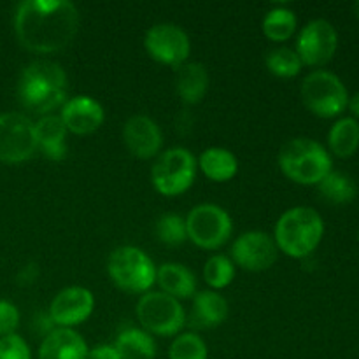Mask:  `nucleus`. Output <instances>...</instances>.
<instances>
[{"mask_svg":"<svg viewBox=\"0 0 359 359\" xmlns=\"http://www.w3.org/2000/svg\"><path fill=\"white\" fill-rule=\"evenodd\" d=\"M81 16L69 0H25L14 14V32L25 49L32 53H58L79 30Z\"/></svg>","mask_w":359,"mask_h":359,"instance_id":"f257e3e1","label":"nucleus"},{"mask_svg":"<svg viewBox=\"0 0 359 359\" xmlns=\"http://www.w3.org/2000/svg\"><path fill=\"white\" fill-rule=\"evenodd\" d=\"M18 98L37 114H49L67 102V74L51 60H37L25 67L18 81Z\"/></svg>","mask_w":359,"mask_h":359,"instance_id":"f03ea898","label":"nucleus"},{"mask_svg":"<svg viewBox=\"0 0 359 359\" xmlns=\"http://www.w3.org/2000/svg\"><path fill=\"white\" fill-rule=\"evenodd\" d=\"M325 223L312 207H293L279 217L276 224L277 249L290 258H307L321 242Z\"/></svg>","mask_w":359,"mask_h":359,"instance_id":"7ed1b4c3","label":"nucleus"},{"mask_svg":"<svg viewBox=\"0 0 359 359\" xmlns=\"http://www.w3.org/2000/svg\"><path fill=\"white\" fill-rule=\"evenodd\" d=\"M279 167L287 179L298 184H319L332 172L328 151L307 137L291 139L280 147Z\"/></svg>","mask_w":359,"mask_h":359,"instance_id":"20e7f679","label":"nucleus"},{"mask_svg":"<svg viewBox=\"0 0 359 359\" xmlns=\"http://www.w3.org/2000/svg\"><path fill=\"white\" fill-rule=\"evenodd\" d=\"M107 272L112 283L126 293H147L156 283L154 263L142 249L133 245H121L112 251Z\"/></svg>","mask_w":359,"mask_h":359,"instance_id":"39448f33","label":"nucleus"},{"mask_svg":"<svg viewBox=\"0 0 359 359\" xmlns=\"http://www.w3.org/2000/svg\"><path fill=\"white\" fill-rule=\"evenodd\" d=\"M135 314L149 335L174 337L184 328L186 312L181 302L163 291H147L137 302Z\"/></svg>","mask_w":359,"mask_h":359,"instance_id":"423d86ee","label":"nucleus"},{"mask_svg":"<svg viewBox=\"0 0 359 359\" xmlns=\"http://www.w3.org/2000/svg\"><path fill=\"white\" fill-rule=\"evenodd\" d=\"M302 100L312 114L319 118H335L346 111L349 93L339 76L328 70H316L302 81Z\"/></svg>","mask_w":359,"mask_h":359,"instance_id":"0eeeda50","label":"nucleus"},{"mask_svg":"<svg viewBox=\"0 0 359 359\" xmlns=\"http://www.w3.org/2000/svg\"><path fill=\"white\" fill-rule=\"evenodd\" d=\"M196 177V160L186 147H172L156 158L151 170L154 189L163 196L182 195Z\"/></svg>","mask_w":359,"mask_h":359,"instance_id":"6e6552de","label":"nucleus"},{"mask_svg":"<svg viewBox=\"0 0 359 359\" xmlns=\"http://www.w3.org/2000/svg\"><path fill=\"white\" fill-rule=\"evenodd\" d=\"M184 219L188 241L207 251L226 244L233 231L230 214L216 203H200L193 207Z\"/></svg>","mask_w":359,"mask_h":359,"instance_id":"1a4fd4ad","label":"nucleus"},{"mask_svg":"<svg viewBox=\"0 0 359 359\" xmlns=\"http://www.w3.org/2000/svg\"><path fill=\"white\" fill-rule=\"evenodd\" d=\"M37 153L35 123L20 112L0 114V161L16 165Z\"/></svg>","mask_w":359,"mask_h":359,"instance_id":"9d476101","label":"nucleus"},{"mask_svg":"<svg viewBox=\"0 0 359 359\" xmlns=\"http://www.w3.org/2000/svg\"><path fill=\"white\" fill-rule=\"evenodd\" d=\"M144 48L154 62L179 69L188 62L191 42L188 34L177 25L158 23L146 32Z\"/></svg>","mask_w":359,"mask_h":359,"instance_id":"9b49d317","label":"nucleus"},{"mask_svg":"<svg viewBox=\"0 0 359 359\" xmlns=\"http://www.w3.org/2000/svg\"><path fill=\"white\" fill-rule=\"evenodd\" d=\"M339 46L335 27L326 20H314L302 28L297 42V55L304 65L319 67L333 58Z\"/></svg>","mask_w":359,"mask_h":359,"instance_id":"f8f14e48","label":"nucleus"},{"mask_svg":"<svg viewBox=\"0 0 359 359\" xmlns=\"http://www.w3.org/2000/svg\"><path fill=\"white\" fill-rule=\"evenodd\" d=\"M276 241L263 231H245L235 241L231 258L241 269L249 272H263L273 266L279 255Z\"/></svg>","mask_w":359,"mask_h":359,"instance_id":"ddd939ff","label":"nucleus"},{"mask_svg":"<svg viewBox=\"0 0 359 359\" xmlns=\"http://www.w3.org/2000/svg\"><path fill=\"white\" fill-rule=\"evenodd\" d=\"M95 309V298L88 287L70 286L60 291L49 305V318L60 328L83 325Z\"/></svg>","mask_w":359,"mask_h":359,"instance_id":"4468645a","label":"nucleus"},{"mask_svg":"<svg viewBox=\"0 0 359 359\" xmlns=\"http://www.w3.org/2000/svg\"><path fill=\"white\" fill-rule=\"evenodd\" d=\"M123 140L133 156L140 160H151L160 153L163 135L154 119H151L149 116L135 114L123 126Z\"/></svg>","mask_w":359,"mask_h":359,"instance_id":"2eb2a0df","label":"nucleus"},{"mask_svg":"<svg viewBox=\"0 0 359 359\" xmlns=\"http://www.w3.org/2000/svg\"><path fill=\"white\" fill-rule=\"evenodd\" d=\"M58 116L65 125L67 132H72L76 135L95 133L105 119V112L100 102L95 100L93 97H88V95L69 98L62 105V111Z\"/></svg>","mask_w":359,"mask_h":359,"instance_id":"dca6fc26","label":"nucleus"},{"mask_svg":"<svg viewBox=\"0 0 359 359\" xmlns=\"http://www.w3.org/2000/svg\"><path fill=\"white\" fill-rule=\"evenodd\" d=\"M88 346L83 337L70 328H56L46 335L39 359H86Z\"/></svg>","mask_w":359,"mask_h":359,"instance_id":"f3484780","label":"nucleus"},{"mask_svg":"<svg viewBox=\"0 0 359 359\" xmlns=\"http://www.w3.org/2000/svg\"><path fill=\"white\" fill-rule=\"evenodd\" d=\"M228 318V302L217 291H202L193 298L189 326L198 330L216 328Z\"/></svg>","mask_w":359,"mask_h":359,"instance_id":"a211bd4d","label":"nucleus"},{"mask_svg":"<svg viewBox=\"0 0 359 359\" xmlns=\"http://www.w3.org/2000/svg\"><path fill=\"white\" fill-rule=\"evenodd\" d=\"M35 139H37V149H41L49 160L60 161L67 156V128L60 116H42L35 123Z\"/></svg>","mask_w":359,"mask_h":359,"instance_id":"6ab92c4d","label":"nucleus"},{"mask_svg":"<svg viewBox=\"0 0 359 359\" xmlns=\"http://www.w3.org/2000/svg\"><path fill=\"white\" fill-rule=\"evenodd\" d=\"M175 90L184 104L195 105L202 102L209 90V72L198 62H186L175 69Z\"/></svg>","mask_w":359,"mask_h":359,"instance_id":"aec40b11","label":"nucleus"},{"mask_svg":"<svg viewBox=\"0 0 359 359\" xmlns=\"http://www.w3.org/2000/svg\"><path fill=\"white\" fill-rule=\"evenodd\" d=\"M156 283L161 291L182 300L195 294L196 279L189 269L181 263H165L156 270Z\"/></svg>","mask_w":359,"mask_h":359,"instance_id":"412c9836","label":"nucleus"},{"mask_svg":"<svg viewBox=\"0 0 359 359\" xmlns=\"http://www.w3.org/2000/svg\"><path fill=\"white\" fill-rule=\"evenodd\" d=\"M198 167L203 175L216 182H226L233 179L238 172V160L230 149L224 147H209L198 158Z\"/></svg>","mask_w":359,"mask_h":359,"instance_id":"4be33fe9","label":"nucleus"},{"mask_svg":"<svg viewBox=\"0 0 359 359\" xmlns=\"http://www.w3.org/2000/svg\"><path fill=\"white\" fill-rule=\"evenodd\" d=\"M116 353L121 359H154L156 342L144 330L128 328L118 335L114 342Z\"/></svg>","mask_w":359,"mask_h":359,"instance_id":"5701e85b","label":"nucleus"},{"mask_svg":"<svg viewBox=\"0 0 359 359\" xmlns=\"http://www.w3.org/2000/svg\"><path fill=\"white\" fill-rule=\"evenodd\" d=\"M328 144L339 158L353 156L359 147V123L354 118H342L332 126Z\"/></svg>","mask_w":359,"mask_h":359,"instance_id":"b1692460","label":"nucleus"},{"mask_svg":"<svg viewBox=\"0 0 359 359\" xmlns=\"http://www.w3.org/2000/svg\"><path fill=\"white\" fill-rule=\"evenodd\" d=\"M319 193L323 198L335 205H344V203H351L358 195L356 182L349 177V175L342 174V172H330L325 179L318 184Z\"/></svg>","mask_w":359,"mask_h":359,"instance_id":"393cba45","label":"nucleus"},{"mask_svg":"<svg viewBox=\"0 0 359 359\" xmlns=\"http://www.w3.org/2000/svg\"><path fill=\"white\" fill-rule=\"evenodd\" d=\"M297 16L291 9L286 7H276L266 13L263 18V34L273 42H284L291 39V35L297 30Z\"/></svg>","mask_w":359,"mask_h":359,"instance_id":"a878e982","label":"nucleus"},{"mask_svg":"<svg viewBox=\"0 0 359 359\" xmlns=\"http://www.w3.org/2000/svg\"><path fill=\"white\" fill-rule=\"evenodd\" d=\"M266 69L270 70V74L277 77H283V79H290L300 74L302 63L300 56L297 55L294 49L290 48H277L273 51H270L266 55Z\"/></svg>","mask_w":359,"mask_h":359,"instance_id":"bb28decb","label":"nucleus"},{"mask_svg":"<svg viewBox=\"0 0 359 359\" xmlns=\"http://www.w3.org/2000/svg\"><path fill=\"white\" fill-rule=\"evenodd\" d=\"M203 279L212 290H224L235 279L233 262L223 255L212 256L203 266Z\"/></svg>","mask_w":359,"mask_h":359,"instance_id":"cd10ccee","label":"nucleus"},{"mask_svg":"<svg viewBox=\"0 0 359 359\" xmlns=\"http://www.w3.org/2000/svg\"><path fill=\"white\" fill-rule=\"evenodd\" d=\"M156 237L161 244L181 245L188 241V231H186V219L179 214L167 212L158 217L156 221Z\"/></svg>","mask_w":359,"mask_h":359,"instance_id":"c85d7f7f","label":"nucleus"},{"mask_svg":"<svg viewBox=\"0 0 359 359\" xmlns=\"http://www.w3.org/2000/svg\"><path fill=\"white\" fill-rule=\"evenodd\" d=\"M207 356H209L207 344L203 342L202 337L191 332L175 337L168 349L170 359H207Z\"/></svg>","mask_w":359,"mask_h":359,"instance_id":"c756f323","label":"nucleus"},{"mask_svg":"<svg viewBox=\"0 0 359 359\" xmlns=\"http://www.w3.org/2000/svg\"><path fill=\"white\" fill-rule=\"evenodd\" d=\"M0 359H32L30 347L16 333L0 337Z\"/></svg>","mask_w":359,"mask_h":359,"instance_id":"7c9ffc66","label":"nucleus"},{"mask_svg":"<svg viewBox=\"0 0 359 359\" xmlns=\"http://www.w3.org/2000/svg\"><path fill=\"white\" fill-rule=\"evenodd\" d=\"M20 325V312L16 305L7 300H0V337L13 335Z\"/></svg>","mask_w":359,"mask_h":359,"instance_id":"2f4dec72","label":"nucleus"},{"mask_svg":"<svg viewBox=\"0 0 359 359\" xmlns=\"http://www.w3.org/2000/svg\"><path fill=\"white\" fill-rule=\"evenodd\" d=\"M86 359H121L114 346H97L88 351Z\"/></svg>","mask_w":359,"mask_h":359,"instance_id":"473e14b6","label":"nucleus"},{"mask_svg":"<svg viewBox=\"0 0 359 359\" xmlns=\"http://www.w3.org/2000/svg\"><path fill=\"white\" fill-rule=\"evenodd\" d=\"M347 107L351 109V112H353L356 118H359V93L354 95L353 98H349V104H347Z\"/></svg>","mask_w":359,"mask_h":359,"instance_id":"72a5a7b5","label":"nucleus"},{"mask_svg":"<svg viewBox=\"0 0 359 359\" xmlns=\"http://www.w3.org/2000/svg\"><path fill=\"white\" fill-rule=\"evenodd\" d=\"M356 13H358V18H359V2L356 4Z\"/></svg>","mask_w":359,"mask_h":359,"instance_id":"f704fd0d","label":"nucleus"}]
</instances>
